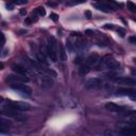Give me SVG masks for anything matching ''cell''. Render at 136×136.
<instances>
[{
    "label": "cell",
    "mask_w": 136,
    "mask_h": 136,
    "mask_svg": "<svg viewBox=\"0 0 136 136\" xmlns=\"http://www.w3.org/2000/svg\"><path fill=\"white\" fill-rule=\"evenodd\" d=\"M6 107L7 109L14 110V111L18 112H27L31 109L30 104L28 102H22V101H13V100H7Z\"/></svg>",
    "instance_id": "cell-1"
},
{
    "label": "cell",
    "mask_w": 136,
    "mask_h": 136,
    "mask_svg": "<svg viewBox=\"0 0 136 136\" xmlns=\"http://www.w3.org/2000/svg\"><path fill=\"white\" fill-rule=\"evenodd\" d=\"M11 88L22 97H31L32 89L25 83H11Z\"/></svg>",
    "instance_id": "cell-2"
},
{
    "label": "cell",
    "mask_w": 136,
    "mask_h": 136,
    "mask_svg": "<svg viewBox=\"0 0 136 136\" xmlns=\"http://www.w3.org/2000/svg\"><path fill=\"white\" fill-rule=\"evenodd\" d=\"M46 53H47V55L51 58L52 62H56L58 56H56V45H55L54 37L49 38V43H48L47 47H46Z\"/></svg>",
    "instance_id": "cell-3"
},
{
    "label": "cell",
    "mask_w": 136,
    "mask_h": 136,
    "mask_svg": "<svg viewBox=\"0 0 136 136\" xmlns=\"http://www.w3.org/2000/svg\"><path fill=\"white\" fill-rule=\"evenodd\" d=\"M102 65L105 68H109L111 70H115V69H119L120 68V63L117 62L113 56L111 55H105L102 58Z\"/></svg>",
    "instance_id": "cell-4"
},
{
    "label": "cell",
    "mask_w": 136,
    "mask_h": 136,
    "mask_svg": "<svg viewBox=\"0 0 136 136\" xmlns=\"http://www.w3.org/2000/svg\"><path fill=\"white\" fill-rule=\"evenodd\" d=\"M103 84H104L103 80H101L100 78H91L85 82L84 86H85L86 89H98L101 88L103 86Z\"/></svg>",
    "instance_id": "cell-5"
},
{
    "label": "cell",
    "mask_w": 136,
    "mask_h": 136,
    "mask_svg": "<svg viewBox=\"0 0 136 136\" xmlns=\"http://www.w3.org/2000/svg\"><path fill=\"white\" fill-rule=\"evenodd\" d=\"M6 81L10 82V83H28L30 81V79L28 78V76L13 73V74H9L6 77Z\"/></svg>",
    "instance_id": "cell-6"
},
{
    "label": "cell",
    "mask_w": 136,
    "mask_h": 136,
    "mask_svg": "<svg viewBox=\"0 0 136 136\" xmlns=\"http://www.w3.org/2000/svg\"><path fill=\"white\" fill-rule=\"evenodd\" d=\"M6 110H4L3 114L6 115V116L10 117V118H14V119L16 120H20V121H24V120H27V116H25V115L21 114V112H18V111H14V110H11V109H7L6 107Z\"/></svg>",
    "instance_id": "cell-7"
},
{
    "label": "cell",
    "mask_w": 136,
    "mask_h": 136,
    "mask_svg": "<svg viewBox=\"0 0 136 136\" xmlns=\"http://www.w3.org/2000/svg\"><path fill=\"white\" fill-rule=\"evenodd\" d=\"M114 81L117 84L124 85V86H135L136 85V81L133 78H130V77H117Z\"/></svg>",
    "instance_id": "cell-8"
},
{
    "label": "cell",
    "mask_w": 136,
    "mask_h": 136,
    "mask_svg": "<svg viewBox=\"0 0 136 136\" xmlns=\"http://www.w3.org/2000/svg\"><path fill=\"white\" fill-rule=\"evenodd\" d=\"M116 95H118V96H129V97H131L132 100L136 99L135 98L136 93H135L134 89H132V88H120L116 91Z\"/></svg>",
    "instance_id": "cell-9"
},
{
    "label": "cell",
    "mask_w": 136,
    "mask_h": 136,
    "mask_svg": "<svg viewBox=\"0 0 136 136\" xmlns=\"http://www.w3.org/2000/svg\"><path fill=\"white\" fill-rule=\"evenodd\" d=\"M105 109H106V111L112 112V113H121L124 110L122 106L114 103V102H107L105 104Z\"/></svg>",
    "instance_id": "cell-10"
},
{
    "label": "cell",
    "mask_w": 136,
    "mask_h": 136,
    "mask_svg": "<svg viewBox=\"0 0 136 136\" xmlns=\"http://www.w3.org/2000/svg\"><path fill=\"white\" fill-rule=\"evenodd\" d=\"M93 6H94V7H96L97 10H99V11H101V12H104V13H109L113 9V6H111L107 3H104V2H99V3L97 2V3H94Z\"/></svg>",
    "instance_id": "cell-11"
},
{
    "label": "cell",
    "mask_w": 136,
    "mask_h": 136,
    "mask_svg": "<svg viewBox=\"0 0 136 136\" xmlns=\"http://www.w3.org/2000/svg\"><path fill=\"white\" fill-rule=\"evenodd\" d=\"M12 70L17 74H21V76H27L28 74V70L27 68L24 66L19 65V64H13L12 65Z\"/></svg>",
    "instance_id": "cell-12"
},
{
    "label": "cell",
    "mask_w": 136,
    "mask_h": 136,
    "mask_svg": "<svg viewBox=\"0 0 136 136\" xmlns=\"http://www.w3.org/2000/svg\"><path fill=\"white\" fill-rule=\"evenodd\" d=\"M99 62V56L97 54H91L86 58V64L89 66H94Z\"/></svg>",
    "instance_id": "cell-13"
},
{
    "label": "cell",
    "mask_w": 136,
    "mask_h": 136,
    "mask_svg": "<svg viewBox=\"0 0 136 136\" xmlns=\"http://www.w3.org/2000/svg\"><path fill=\"white\" fill-rule=\"evenodd\" d=\"M136 133V130L134 129V127H125L121 130V134L125 136H132Z\"/></svg>",
    "instance_id": "cell-14"
},
{
    "label": "cell",
    "mask_w": 136,
    "mask_h": 136,
    "mask_svg": "<svg viewBox=\"0 0 136 136\" xmlns=\"http://www.w3.org/2000/svg\"><path fill=\"white\" fill-rule=\"evenodd\" d=\"M58 54H60V60L61 61H66V58H67V54H66V49L65 47L62 45V44H60V46H58Z\"/></svg>",
    "instance_id": "cell-15"
},
{
    "label": "cell",
    "mask_w": 136,
    "mask_h": 136,
    "mask_svg": "<svg viewBox=\"0 0 136 136\" xmlns=\"http://www.w3.org/2000/svg\"><path fill=\"white\" fill-rule=\"evenodd\" d=\"M74 47L80 51L84 50L87 47V42H85V40H83V39H78L76 42V44H74Z\"/></svg>",
    "instance_id": "cell-16"
},
{
    "label": "cell",
    "mask_w": 136,
    "mask_h": 136,
    "mask_svg": "<svg viewBox=\"0 0 136 136\" xmlns=\"http://www.w3.org/2000/svg\"><path fill=\"white\" fill-rule=\"evenodd\" d=\"M91 71V66L87 65V64H83V65L80 66V68H79V72H80L81 76H85Z\"/></svg>",
    "instance_id": "cell-17"
},
{
    "label": "cell",
    "mask_w": 136,
    "mask_h": 136,
    "mask_svg": "<svg viewBox=\"0 0 136 136\" xmlns=\"http://www.w3.org/2000/svg\"><path fill=\"white\" fill-rule=\"evenodd\" d=\"M86 0H69L67 2V6H79V4H82V3H85Z\"/></svg>",
    "instance_id": "cell-18"
},
{
    "label": "cell",
    "mask_w": 136,
    "mask_h": 136,
    "mask_svg": "<svg viewBox=\"0 0 136 136\" xmlns=\"http://www.w3.org/2000/svg\"><path fill=\"white\" fill-rule=\"evenodd\" d=\"M37 60L44 65H48V62L46 60V55L44 54V52H37Z\"/></svg>",
    "instance_id": "cell-19"
},
{
    "label": "cell",
    "mask_w": 136,
    "mask_h": 136,
    "mask_svg": "<svg viewBox=\"0 0 136 136\" xmlns=\"http://www.w3.org/2000/svg\"><path fill=\"white\" fill-rule=\"evenodd\" d=\"M73 45H72V43H71V40L70 39H66V50L68 51V52H70V53H72L73 52Z\"/></svg>",
    "instance_id": "cell-20"
},
{
    "label": "cell",
    "mask_w": 136,
    "mask_h": 136,
    "mask_svg": "<svg viewBox=\"0 0 136 136\" xmlns=\"http://www.w3.org/2000/svg\"><path fill=\"white\" fill-rule=\"evenodd\" d=\"M11 125V121L7 119H3V118H0V128H6Z\"/></svg>",
    "instance_id": "cell-21"
},
{
    "label": "cell",
    "mask_w": 136,
    "mask_h": 136,
    "mask_svg": "<svg viewBox=\"0 0 136 136\" xmlns=\"http://www.w3.org/2000/svg\"><path fill=\"white\" fill-rule=\"evenodd\" d=\"M127 6H128V10L131 12H136V4L134 3V2H132V1H128L127 2Z\"/></svg>",
    "instance_id": "cell-22"
},
{
    "label": "cell",
    "mask_w": 136,
    "mask_h": 136,
    "mask_svg": "<svg viewBox=\"0 0 136 136\" xmlns=\"http://www.w3.org/2000/svg\"><path fill=\"white\" fill-rule=\"evenodd\" d=\"M35 13L38 15V16H45L46 15V10L44 9L43 6H38L35 9Z\"/></svg>",
    "instance_id": "cell-23"
},
{
    "label": "cell",
    "mask_w": 136,
    "mask_h": 136,
    "mask_svg": "<svg viewBox=\"0 0 136 136\" xmlns=\"http://www.w3.org/2000/svg\"><path fill=\"white\" fill-rule=\"evenodd\" d=\"M11 2L14 4H26L28 2V0H12Z\"/></svg>",
    "instance_id": "cell-24"
},
{
    "label": "cell",
    "mask_w": 136,
    "mask_h": 136,
    "mask_svg": "<svg viewBox=\"0 0 136 136\" xmlns=\"http://www.w3.org/2000/svg\"><path fill=\"white\" fill-rule=\"evenodd\" d=\"M117 33H118V35H120V37H124L125 36V31H124V29H122V28H118Z\"/></svg>",
    "instance_id": "cell-25"
},
{
    "label": "cell",
    "mask_w": 136,
    "mask_h": 136,
    "mask_svg": "<svg viewBox=\"0 0 136 136\" xmlns=\"http://www.w3.org/2000/svg\"><path fill=\"white\" fill-rule=\"evenodd\" d=\"M50 19L53 20V21H58V15L55 14V13H51L50 14Z\"/></svg>",
    "instance_id": "cell-26"
},
{
    "label": "cell",
    "mask_w": 136,
    "mask_h": 136,
    "mask_svg": "<svg viewBox=\"0 0 136 136\" xmlns=\"http://www.w3.org/2000/svg\"><path fill=\"white\" fill-rule=\"evenodd\" d=\"M0 43H1V45H4V43H6V37L2 32H0Z\"/></svg>",
    "instance_id": "cell-27"
},
{
    "label": "cell",
    "mask_w": 136,
    "mask_h": 136,
    "mask_svg": "<svg viewBox=\"0 0 136 136\" xmlns=\"http://www.w3.org/2000/svg\"><path fill=\"white\" fill-rule=\"evenodd\" d=\"M6 7L7 10H10V11H12V10H14V3H12V2L6 3Z\"/></svg>",
    "instance_id": "cell-28"
},
{
    "label": "cell",
    "mask_w": 136,
    "mask_h": 136,
    "mask_svg": "<svg viewBox=\"0 0 136 136\" xmlns=\"http://www.w3.org/2000/svg\"><path fill=\"white\" fill-rule=\"evenodd\" d=\"M104 29L113 30V29H114V25H112V24H106V25H104Z\"/></svg>",
    "instance_id": "cell-29"
},
{
    "label": "cell",
    "mask_w": 136,
    "mask_h": 136,
    "mask_svg": "<svg viewBox=\"0 0 136 136\" xmlns=\"http://www.w3.org/2000/svg\"><path fill=\"white\" fill-rule=\"evenodd\" d=\"M84 15H85V17L87 19L91 18V11H85V13H84Z\"/></svg>",
    "instance_id": "cell-30"
},
{
    "label": "cell",
    "mask_w": 136,
    "mask_h": 136,
    "mask_svg": "<svg viewBox=\"0 0 136 136\" xmlns=\"http://www.w3.org/2000/svg\"><path fill=\"white\" fill-rule=\"evenodd\" d=\"M31 24H33L32 20H31V18H30V17H27V18H26V20H25V25L29 26V25H31Z\"/></svg>",
    "instance_id": "cell-31"
},
{
    "label": "cell",
    "mask_w": 136,
    "mask_h": 136,
    "mask_svg": "<svg viewBox=\"0 0 136 136\" xmlns=\"http://www.w3.org/2000/svg\"><path fill=\"white\" fill-rule=\"evenodd\" d=\"M19 14L21 15V16H26V15H27V11H26V9H21V10H20Z\"/></svg>",
    "instance_id": "cell-32"
},
{
    "label": "cell",
    "mask_w": 136,
    "mask_h": 136,
    "mask_svg": "<svg viewBox=\"0 0 136 136\" xmlns=\"http://www.w3.org/2000/svg\"><path fill=\"white\" fill-rule=\"evenodd\" d=\"M85 34L86 35H93L94 31H93V30H85Z\"/></svg>",
    "instance_id": "cell-33"
},
{
    "label": "cell",
    "mask_w": 136,
    "mask_h": 136,
    "mask_svg": "<svg viewBox=\"0 0 136 136\" xmlns=\"http://www.w3.org/2000/svg\"><path fill=\"white\" fill-rule=\"evenodd\" d=\"M130 42L132 44H136V37L135 36H131L130 37Z\"/></svg>",
    "instance_id": "cell-34"
},
{
    "label": "cell",
    "mask_w": 136,
    "mask_h": 136,
    "mask_svg": "<svg viewBox=\"0 0 136 136\" xmlns=\"http://www.w3.org/2000/svg\"><path fill=\"white\" fill-rule=\"evenodd\" d=\"M104 134H105V135H116L114 132H112V131H106Z\"/></svg>",
    "instance_id": "cell-35"
},
{
    "label": "cell",
    "mask_w": 136,
    "mask_h": 136,
    "mask_svg": "<svg viewBox=\"0 0 136 136\" xmlns=\"http://www.w3.org/2000/svg\"><path fill=\"white\" fill-rule=\"evenodd\" d=\"M47 4L49 6H56V3H54V2H50V1H48L47 2Z\"/></svg>",
    "instance_id": "cell-36"
},
{
    "label": "cell",
    "mask_w": 136,
    "mask_h": 136,
    "mask_svg": "<svg viewBox=\"0 0 136 136\" xmlns=\"http://www.w3.org/2000/svg\"><path fill=\"white\" fill-rule=\"evenodd\" d=\"M4 68V65H3V63H1L0 62V70H2V69Z\"/></svg>",
    "instance_id": "cell-37"
},
{
    "label": "cell",
    "mask_w": 136,
    "mask_h": 136,
    "mask_svg": "<svg viewBox=\"0 0 136 136\" xmlns=\"http://www.w3.org/2000/svg\"><path fill=\"white\" fill-rule=\"evenodd\" d=\"M3 101H4V99L2 98V97H0V103H2V102H3Z\"/></svg>",
    "instance_id": "cell-38"
}]
</instances>
